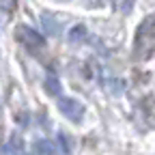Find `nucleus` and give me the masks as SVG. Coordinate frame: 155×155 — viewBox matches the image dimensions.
Segmentation results:
<instances>
[{
  "instance_id": "nucleus-3",
  "label": "nucleus",
  "mask_w": 155,
  "mask_h": 155,
  "mask_svg": "<svg viewBox=\"0 0 155 155\" xmlns=\"http://www.w3.org/2000/svg\"><path fill=\"white\" fill-rule=\"evenodd\" d=\"M35 153H37V155H56L58 149H56V144L50 142V140H37V142H35Z\"/></svg>"
},
{
  "instance_id": "nucleus-6",
  "label": "nucleus",
  "mask_w": 155,
  "mask_h": 155,
  "mask_svg": "<svg viewBox=\"0 0 155 155\" xmlns=\"http://www.w3.org/2000/svg\"><path fill=\"white\" fill-rule=\"evenodd\" d=\"M45 91L50 93V95H61V82H58L56 80V78L52 75V78H48V80H45Z\"/></svg>"
},
{
  "instance_id": "nucleus-5",
  "label": "nucleus",
  "mask_w": 155,
  "mask_h": 155,
  "mask_svg": "<svg viewBox=\"0 0 155 155\" xmlns=\"http://www.w3.org/2000/svg\"><path fill=\"white\" fill-rule=\"evenodd\" d=\"M13 11H15V0H0V13L5 19H9Z\"/></svg>"
},
{
  "instance_id": "nucleus-4",
  "label": "nucleus",
  "mask_w": 155,
  "mask_h": 155,
  "mask_svg": "<svg viewBox=\"0 0 155 155\" xmlns=\"http://www.w3.org/2000/svg\"><path fill=\"white\" fill-rule=\"evenodd\" d=\"M69 41H73V43H78V41H82V39L86 37V28L84 26H73L71 30H69Z\"/></svg>"
},
{
  "instance_id": "nucleus-1",
  "label": "nucleus",
  "mask_w": 155,
  "mask_h": 155,
  "mask_svg": "<svg viewBox=\"0 0 155 155\" xmlns=\"http://www.w3.org/2000/svg\"><path fill=\"white\" fill-rule=\"evenodd\" d=\"M15 37H17V41L19 43H24L28 50H43L45 48V39L41 37V32H37V30H32L30 26H17V30H15Z\"/></svg>"
},
{
  "instance_id": "nucleus-2",
  "label": "nucleus",
  "mask_w": 155,
  "mask_h": 155,
  "mask_svg": "<svg viewBox=\"0 0 155 155\" xmlns=\"http://www.w3.org/2000/svg\"><path fill=\"white\" fill-rule=\"evenodd\" d=\"M58 108H61V112L73 123H80L84 119V106L78 99H73V97H63V99L58 101Z\"/></svg>"
}]
</instances>
